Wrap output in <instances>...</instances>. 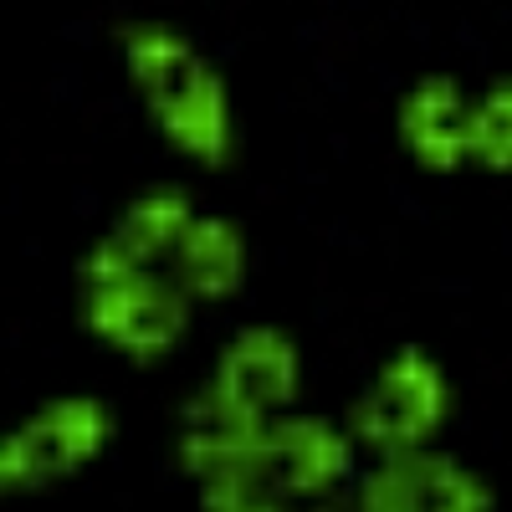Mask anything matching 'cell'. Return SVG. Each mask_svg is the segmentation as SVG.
Returning a JSON list of instances; mask_svg holds the SVG:
<instances>
[{
	"instance_id": "cell-1",
	"label": "cell",
	"mask_w": 512,
	"mask_h": 512,
	"mask_svg": "<svg viewBox=\"0 0 512 512\" xmlns=\"http://www.w3.org/2000/svg\"><path fill=\"white\" fill-rule=\"evenodd\" d=\"M128 67H134L159 123L169 128V139L205 164H226V154H231V144H226V134H231L226 128V93L180 36H169L159 26L128 31Z\"/></svg>"
},
{
	"instance_id": "cell-2",
	"label": "cell",
	"mask_w": 512,
	"mask_h": 512,
	"mask_svg": "<svg viewBox=\"0 0 512 512\" xmlns=\"http://www.w3.org/2000/svg\"><path fill=\"white\" fill-rule=\"evenodd\" d=\"M190 466L216 482V477H246L272 497L287 492H318L344 472V441H338L323 420H297L282 431H216V436H190L185 441Z\"/></svg>"
},
{
	"instance_id": "cell-3",
	"label": "cell",
	"mask_w": 512,
	"mask_h": 512,
	"mask_svg": "<svg viewBox=\"0 0 512 512\" xmlns=\"http://www.w3.org/2000/svg\"><path fill=\"white\" fill-rule=\"evenodd\" d=\"M108 436V410L93 400H62L47 405L31 425L0 446V482L6 487H36L67 477L77 461H88Z\"/></svg>"
},
{
	"instance_id": "cell-4",
	"label": "cell",
	"mask_w": 512,
	"mask_h": 512,
	"mask_svg": "<svg viewBox=\"0 0 512 512\" xmlns=\"http://www.w3.org/2000/svg\"><path fill=\"white\" fill-rule=\"evenodd\" d=\"M292 374L297 354L282 333L251 328L221 359L216 390H210V410H216L221 431H262V415L282 400H292Z\"/></svg>"
},
{
	"instance_id": "cell-5",
	"label": "cell",
	"mask_w": 512,
	"mask_h": 512,
	"mask_svg": "<svg viewBox=\"0 0 512 512\" xmlns=\"http://www.w3.org/2000/svg\"><path fill=\"white\" fill-rule=\"evenodd\" d=\"M446 415V384L441 369L425 359L420 349H405L390 369L379 374V384L359 400L354 410V431L374 446L405 451L420 436L436 431V420Z\"/></svg>"
},
{
	"instance_id": "cell-6",
	"label": "cell",
	"mask_w": 512,
	"mask_h": 512,
	"mask_svg": "<svg viewBox=\"0 0 512 512\" xmlns=\"http://www.w3.org/2000/svg\"><path fill=\"white\" fill-rule=\"evenodd\" d=\"M88 323L128 354H164L185 333V303L154 277H123L88 297Z\"/></svg>"
},
{
	"instance_id": "cell-7",
	"label": "cell",
	"mask_w": 512,
	"mask_h": 512,
	"mask_svg": "<svg viewBox=\"0 0 512 512\" xmlns=\"http://www.w3.org/2000/svg\"><path fill=\"white\" fill-rule=\"evenodd\" d=\"M487 507L492 497L477 477L431 456L390 461L364 487V512H487Z\"/></svg>"
},
{
	"instance_id": "cell-8",
	"label": "cell",
	"mask_w": 512,
	"mask_h": 512,
	"mask_svg": "<svg viewBox=\"0 0 512 512\" xmlns=\"http://www.w3.org/2000/svg\"><path fill=\"white\" fill-rule=\"evenodd\" d=\"M190 231V205L180 190H159L149 200H139L134 210L123 216V226L93 251L88 262V277L103 287V282H123V277H139L144 262H154V256L164 246L185 241Z\"/></svg>"
},
{
	"instance_id": "cell-9",
	"label": "cell",
	"mask_w": 512,
	"mask_h": 512,
	"mask_svg": "<svg viewBox=\"0 0 512 512\" xmlns=\"http://www.w3.org/2000/svg\"><path fill=\"white\" fill-rule=\"evenodd\" d=\"M400 123H405V139L420 154V164H431V169H451L466 149H472V113H466L461 93L446 77L415 88Z\"/></svg>"
},
{
	"instance_id": "cell-10",
	"label": "cell",
	"mask_w": 512,
	"mask_h": 512,
	"mask_svg": "<svg viewBox=\"0 0 512 512\" xmlns=\"http://www.w3.org/2000/svg\"><path fill=\"white\" fill-rule=\"evenodd\" d=\"M180 282L200 297L236 292L241 282V236L226 221H195L180 241Z\"/></svg>"
},
{
	"instance_id": "cell-11",
	"label": "cell",
	"mask_w": 512,
	"mask_h": 512,
	"mask_svg": "<svg viewBox=\"0 0 512 512\" xmlns=\"http://www.w3.org/2000/svg\"><path fill=\"white\" fill-rule=\"evenodd\" d=\"M472 154H482L492 169H512V82L497 88L477 118H472Z\"/></svg>"
},
{
	"instance_id": "cell-12",
	"label": "cell",
	"mask_w": 512,
	"mask_h": 512,
	"mask_svg": "<svg viewBox=\"0 0 512 512\" xmlns=\"http://www.w3.org/2000/svg\"><path fill=\"white\" fill-rule=\"evenodd\" d=\"M205 507L210 512H282L272 492H262L246 477H216L205 482Z\"/></svg>"
}]
</instances>
